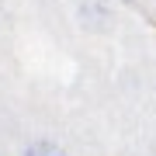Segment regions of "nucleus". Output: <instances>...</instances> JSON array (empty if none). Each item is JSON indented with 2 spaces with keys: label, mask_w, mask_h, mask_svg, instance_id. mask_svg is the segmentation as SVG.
Listing matches in <instances>:
<instances>
[{
  "label": "nucleus",
  "mask_w": 156,
  "mask_h": 156,
  "mask_svg": "<svg viewBox=\"0 0 156 156\" xmlns=\"http://www.w3.org/2000/svg\"><path fill=\"white\" fill-rule=\"evenodd\" d=\"M21 156H66V153H62V146L52 142V139H35V142L24 146Z\"/></svg>",
  "instance_id": "nucleus-1"
}]
</instances>
